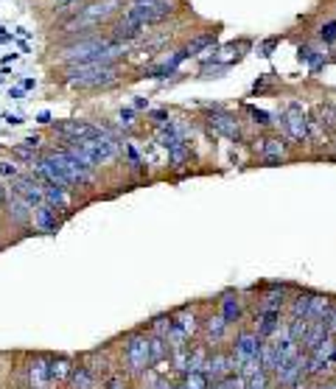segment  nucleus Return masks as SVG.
<instances>
[{
	"label": "nucleus",
	"instance_id": "1",
	"mask_svg": "<svg viewBox=\"0 0 336 389\" xmlns=\"http://www.w3.org/2000/svg\"><path fill=\"white\" fill-rule=\"evenodd\" d=\"M152 336H143V334H132L126 339V347H123V359H126V367L132 372H143L152 367V345H149Z\"/></svg>",
	"mask_w": 336,
	"mask_h": 389
},
{
	"label": "nucleus",
	"instance_id": "2",
	"mask_svg": "<svg viewBox=\"0 0 336 389\" xmlns=\"http://www.w3.org/2000/svg\"><path fill=\"white\" fill-rule=\"evenodd\" d=\"M53 129H56V132H59L64 141H93V138L109 135V129L85 123V120H62V123H53Z\"/></svg>",
	"mask_w": 336,
	"mask_h": 389
},
{
	"label": "nucleus",
	"instance_id": "3",
	"mask_svg": "<svg viewBox=\"0 0 336 389\" xmlns=\"http://www.w3.org/2000/svg\"><path fill=\"white\" fill-rule=\"evenodd\" d=\"M260 347H263V339L255 334V331H241L233 342V356H236V364H238V372L247 361H255L260 359Z\"/></svg>",
	"mask_w": 336,
	"mask_h": 389
},
{
	"label": "nucleus",
	"instance_id": "4",
	"mask_svg": "<svg viewBox=\"0 0 336 389\" xmlns=\"http://www.w3.org/2000/svg\"><path fill=\"white\" fill-rule=\"evenodd\" d=\"M283 132L292 138V141H308V118L303 112V107L297 101L289 104V109L283 112Z\"/></svg>",
	"mask_w": 336,
	"mask_h": 389
},
{
	"label": "nucleus",
	"instance_id": "5",
	"mask_svg": "<svg viewBox=\"0 0 336 389\" xmlns=\"http://www.w3.org/2000/svg\"><path fill=\"white\" fill-rule=\"evenodd\" d=\"M205 375L211 381H222V378H230V375H238V364H236V356L233 353H224V350H213L208 356V364H205Z\"/></svg>",
	"mask_w": 336,
	"mask_h": 389
},
{
	"label": "nucleus",
	"instance_id": "6",
	"mask_svg": "<svg viewBox=\"0 0 336 389\" xmlns=\"http://www.w3.org/2000/svg\"><path fill=\"white\" fill-rule=\"evenodd\" d=\"M208 129L213 135H222L227 141H241V126L233 115H227L222 107H213V115L208 118Z\"/></svg>",
	"mask_w": 336,
	"mask_h": 389
},
{
	"label": "nucleus",
	"instance_id": "7",
	"mask_svg": "<svg viewBox=\"0 0 336 389\" xmlns=\"http://www.w3.org/2000/svg\"><path fill=\"white\" fill-rule=\"evenodd\" d=\"M12 193H17L20 199H26L31 208H39L45 205V193H42V185L31 177V174H20L17 179H12Z\"/></svg>",
	"mask_w": 336,
	"mask_h": 389
},
{
	"label": "nucleus",
	"instance_id": "8",
	"mask_svg": "<svg viewBox=\"0 0 336 389\" xmlns=\"http://www.w3.org/2000/svg\"><path fill=\"white\" fill-rule=\"evenodd\" d=\"M252 322H255L252 331L266 342V339H272L283 328V311H263V308H258L255 316H252Z\"/></svg>",
	"mask_w": 336,
	"mask_h": 389
},
{
	"label": "nucleus",
	"instance_id": "9",
	"mask_svg": "<svg viewBox=\"0 0 336 389\" xmlns=\"http://www.w3.org/2000/svg\"><path fill=\"white\" fill-rule=\"evenodd\" d=\"M51 359L34 356L28 364V389H51Z\"/></svg>",
	"mask_w": 336,
	"mask_h": 389
},
{
	"label": "nucleus",
	"instance_id": "10",
	"mask_svg": "<svg viewBox=\"0 0 336 389\" xmlns=\"http://www.w3.org/2000/svg\"><path fill=\"white\" fill-rule=\"evenodd\" d=\"M260 160L266 165H281L286 160V143L281 138H263L260 141Z\"/></svg>",
	"mask_w": 336,
	"mask_h": 389
},
{
	"label": "nucleus",
	"instance_id": "11",
	"mask_svg": "<svg viewBox=\"0 0 336 389\" xmlns=\"http://www.w3.org/2000/svg\"><path fill=\"white\" fill-rule=\"evenodd\" d=\"M6 213H9V219H12L17 227H28V224L34 221V208H31L26 199H20L17 193H12V202L6 205Z\"/></svg>",
	"mask_w": 336,
	"mask_h": 389
},
{
	"label": "nucleus",
	"instance_id": "12",
	"mask_svg": "<svg viewBox=\"0 0 336 389\" xmlns=\"http://www.w3.org/2000/svg\"><path fill=\"white\" fill-rule=\"evenodd\" d=\"M227 331H230V322L222 316V311H219V314H211V316L205 319V339H208V345L224 342Z\"/></svg>",
	"mask_w": 336,
	"mask_h": 389
},
{
	"label": "nucleus",
	"instance_id": "13",
	"mask_svg": "<svg viewBox=\"0 0 336 389\" xmlns=\"http://www.w3.org/2000/svg\"><path fill=\"white\" fill-rule=\"evenodd\" d=\"M39 233H45V235H51V233H56L59 230V219H56V208H51L48 202L45 205H39V208H34V221H31Z\"/></svg>",
	"mask_w": 336,
	"mask_h": 389
},
{
	"label": "nucleus",
	"instance_id": "14",
	"mask_svg": "<svg viewBox=\"0 0 336 389\" xmlns=\"http://www.w3.org/2000/svg\"><path fill=\"white\" fill-rule=\"evenodd\" d=\"M42 193H45V202H48L51 208H56V210H67V208H71V197H67V188L45 182V185H42Z\"/></svg>",
	"mask_w": 336,
	"mask_h": 389
},
{
	"label": "nucleus",
	"instance_id": "15",
	"mask_svg": "<svg viewBox=\"0 0 336 389\" xmlns=\"http://www.w3.org/2000/svg\"><path fill=\"white\" fill-rule=\"evenodd\" d=\"M336 305V300L330 294H314L311 291V302H308V319L311 322H319L328 316V311Z\"/></svg>",
	"mask_w": 336,
	"mask_h": 389
},
{
	"label": "nucleus",
	"instance_id": "16",
	"mask_svg": "<svg viewBox=\"0 0 336 389\" xmlns=\"http://www.w3.org/2000/svg\"><path fill=\"white\" fill-rule=\"evenodd\" d=\"M67 386L71 389H96V372L87 364H76L71 378H67Z\"/></svg>",
	"mask_w": 336,
	"mask_h": 389
},
{
	"label": "nucleus",
	"instance_id": "17",
	"mask_svg": "<svg viewBox=\"0 0 336 389\" xmlns=\"http://www.w3.org/2000/svg\"><path fill=\"white\" fill-rule=\"evenodd\" d=\"M222 316L230 322V325L244 316V300H241L236 291H227V294L222 297Z\"/></svg>",
	"mask_w": 336,
	"mask_h": 389
},
{
	"label": "nucleus",
	"instance_id": "18",
	"mask_svg": "<svg viewBox=\"0 0 336 389\" xmlns=\"http://www.w3.org/2000/svg\"><path fill=\"white\" fill-rule=\"evenodd\" d=\"M328 336H330V334H328V328H325L322 319H319V322H311V328H308V334H306V339H303L300 347H303L306 353H311V350H317Z\"/></svg>",
	"mask_w": 336,
	"mask_h": 389
},
{
	"label": "nucleus",
	"instance_id": "19",
	"mask_svg": "<svg viewBox=\"0 0 336 389\" xmlns=\"http://www.w3.org/2000/svg\"><path fill=\"white\" fill-rule=\"evenodd\" d=\"M157 143H160L163 149H168V152H171V149H177V146H179V143H185V141H182V135L177 132V126L168 120V123L157 126Z\"/></svg>",
	"mask_w": 336,
	"mask_h": 389
},
{
	"label": "nucleus",
	"instance_id": "20",
	"mask_svg": "<svg viewBox=\"0 0 336 389\" xmlns=\"http://www.w3.org/2000/svg\"><path fill=\"white\" fill-rule=\"evenodd\" d=\"M216 39H219V31H208V34H202V37H193L185 48H188V53H191V56H199V53L213 51Z\"/></svg>",
	"mask_w": 336,
	"mask_h": 389
},
{
	"label": "nucleus",
	"instance_id": "21",
	"mask_svg": "<svg viewBox=\"0 0 336 389\" xmlns=\"http://www.w3.org/2000/svg\"><path fill=\"white\" fill-rule=\"evenodd\" d=\"M71 372H73V364H71V359H67V356L51 359V383L67 381V378H71Z\"/></svg>",
	"mask_w": 336,
	"mask_h": 389
},
{
	"label": "nucleus",
	"instance_id": "22",
	"mask_svg": "<svg viewBox=\"0 0 336 389\" xmlns=\"http://www.w3.org/2000/svg\"><path fill=\"white\" fill-rule=\"evenodd\" d=\"M208 345H193L191 347V359H188V372H205V364H208Z\"/></svg>",
	"mask_w": 336,
	"mask_h": 389
},
{
	"label": "nucleus",
	"instance_id": "23",
	"mask_svg": "<svg viewBox=\"0 0 336 389\" xmlns=\"http://www.w3.org/2000/svg\"><path fill=\"white\" fill-rule=\"evenodd\" d=\"M308 328H311V319H306V316H289V322H286V331L297 345H303Z\"/></svg>",
	"mask_w": 336,
	"mask_h": 389
},
{
	"label": "nucleus",
	"instance_id": "24",
	"mask_svg": "<svg viewBox=\"0 0 336 389\" xmlns=\"http://www.w3.org/2000/svg\"><path fill=\"white\" fill-rule=\"evenodd\" d=\"M308 302H311V291H300L289 300V316H306L308 319Z\"/></svg>",
	"mask_w": 336,
	"mask_h": 389
},
{
	"label": "nucleus",
	"instance_id": "25",
	"mask_svg": "<svg viewBox=\"0 0 336 389\" xmlns=\"http://www.w3.org/2000/svg\"><path fill=\"white\" fill-rule=\"evenodd\" d=\"M211 378L205 375V372H185L182 375V386L185 389H211Z\"/></svg>",
	"mask_w": 336,
	"mask_h": 389
},
{
	"label": "nucleus",
	"instance_id": "26",
	"mask_svg": "<svg viewBox=\"0 0 336 389\" xmlns=\"http://www.w3.org/2000/svg\"><path fill=\"white\" fill-rule=\"evenodd\" d=\"M168 163H171V168L188 165V163H191V146H188V143H179L177 149H171V152H168Z\"/></svg>",
	"mask_w": 336,
	"mask_h": 389
},
{
	"label": "nucleus",
	"instance_id": "27",
	"mask_svg": "<svg viewBox=\"0 0 336 389\" xmlns=\"http://www.w3.org/2000/svg\"><path fill=\"white\" fill-rule=\"evenodd\" d=\"M171 328H174V316H154L152 319V336L166 339L171 334Z\"/></svg>",
	"mask_w": 336,
	"mask_h": 389
},
{
	"label": "nucleus",
	"instance_id": "28",
	"mask_svg": "<svg viewBox=\"0 0 336 389\" xmlns=\"http://www.w3.org/2000/svg\"><path fill=\"white\" fill-rule=\"evenodd\" d=\"M149 345H152V364H160V361L168 356V350H171V347H168V342H166V339H160V336H152V339H149Z\"/></svg>",
	"mask_w": 336,
	"mask_h": 389
},
{
	"label": "nucleus",
	"instance_id": "29",
	"mask_svg": "<svg viewBox=\"0 0 336 389\" xmlns=\"http://www.w3.org/2000/svg\"><path fill=\"white\" fill-rule=\"evenodd\" d=\"M230 71V64H219V62H213V64H205V68L199 71V79H219V76H224Z\"/></svg>",
	"mask_w": 336,
	"mask_h": 389
},
{
	"label": "nucleus",
	"instance_id": "30",
	"mask_svg": "<svg viewBox=\"0 0 336 389\" xmlns=\"http://www.w3.org/2000/svg\"><path fill=\"white\" fill-rule=\"evenodd\" d=\"M319 56H325V53H322V51H317V48H311V45H300V48H297V59H300V62L314 64Z\"/></svg>",
	"mask_w": 336,
	"mask_h": 389
},
{
	"label": "nucleus",
	"instance_id": "31",
	"mask_svg": "<svg viewBox=\"0 0 336 389\" xmlns=\"http://www.w3.org/2000/svg\"><path fill=\"white\" fill-rule=\"evenodd\" d=\"M319 39L325 42V45H330V42H336V20H328L322 28H319Z\"/></svg>",
	"mask_w": 336,
	"mask_h": 389
},
{
	"label": "nucleus",
	"instance_id": "32",
	"mask_svg": "<svg viewBox=\"0 0 336 389\" xmlns=\"http://www.w3.org/2000/svg\"><path fill=\"white\" fill-rule=\"evenodd\" d=\"M281 45V37H269V39H263L260 45H258V56H272V51Z\"/></svg>",
	"mask_w": 336,
	"mask_h": 389
},
{
	"label": "nucleus",
	"instance_id": "33",
	"mask_svg": "<svg viewBox=\"0 0 336 389\" xmlns=\"http://www.w3.org/2000/svg\"><path fill=\"white\" fill-rule=\"evenodd\" d=\"M249 115L255 118V123H258V126H269V123H272V115L263 112V109H258V107H249Z\"/></svg>",
	"mask_w": 336,
	"mask_h": 389
},
{
	"label": "nucleus",
	"instance_id": "34",
	"mask_svg": "<svg viewBox=\"0 0 336 389\" xmlns=\"http://www.w3.org/2000/svg\"><path fill=\"white\" fill-rule=\"evenodd\" d=\"M0 174H3L6 179H17L20 177V171H17L15 163H0Z\"/></svg>",
	"mask_w": 336,
	"mask_h": 389
},
{
	"label": "nucleus",
	"instance_id": "35",
	"mask_svg": "<svg viewBox=\"0 0 336 389\" xmlns=\"http://www.w3.org/2000/svg\"><path fill=\"white\" fill-rule=\"evenodd\" d=\"M322 322H325V328H328V334H330V336H336V305H333V308L328 311V316H325Z\"/></svg>",
	"mask_w": 336,
	"mask_h": 389
},
{
	"label": "nucleus",
	"instance_id": "36",
	"mask_svg": "<svg viewBox=\"0 0 336 389\" xmlns=\"http://www.w3.org/2000/svg\"><path fill=\"white\" fill-rule=\"evenodd\" d=\"M149 118H152V120H154L157 126H163V123H168V120H171L166 109H154V112H149Z\"/></svg>",
	"mask_w": 336,
	"mask_h": 389
},
{
	"label": "nucleus",
	"instance_id": "37",
	"mask_svg": "<svg viewBox=\"0 0 336 389\" xmlns=\"http://www.w3.org/2000/svg\"><path fill=\"white\" fill-rule=\"evenodd\" d=\"M104 389H126V381H123V375H112V378L104 383Z\"/></svg>",
	"mask_w": 336,
	"mask_h": 389
},
{
	"label": "nucleus",
	"instance_id": "38",
	"mask_svg": "<svg viewBox=\"0 0 336 389\" xmlns=\"http://www.w3.org/2000/svg\"><path fill=\"white\" fill-rule=\"evenodd\" d=\"M121 123H123V126H132V123H134V109H132V107H123V109H121Z\"/></svg>",
	"mask_w": 336,
	"mask_h": 389
},
{
	"label": "nucleus",
	"instance_id": "39",
	"mask_svg": "<svg viewBox=\"0 0 336 389\" xmlns=\"http://www.w3.org/2000/svg\"><path fill=\"white\" fill-rule=\"evenodd\" d=\"M23 146H26V149H31V152H37V149L42 146V138H39V135H28V138L23 141Z\"/></svg>",
	"mask_w": 336,
	"mask_h": 389
},
{
	"label": "nucleus",
	"instance_id": "40",
	"mask_svg": "<svg viewBox=\"0 0 336 389\" xmlns=\"http://www.w3.org/2000/svg\"><path fill=\"white\" fill-rule=\"evenodd\" d=\"M149 107V101L143 98V96H138V98H134V109H146Z\"/></svg>",
	"mask_w": 336,
	"mask_h": 389
},
{
	"label": "nucleus",
	"instance_id": "41",
	"mask_svg": "<svg viewBox=\"0 0 336 389\" xmlns=\"http://www.w3.org/2000/svg\"><path fill=\"white\" fill-rule=\"evenodd\" d=\"M9 98H15V101H23V90H20V87H12V90H9Z\"/></svg>",
	"mask_w": 336,
	"mask_h": 389
},
{
	"label": "nucleus",
	"instance_id": "42",
	"mask_svg": "<svg viewBox=\"0 0 336 389\" xmlns=\"http://www.w3.org/2000/svg\"><path fill=\"white\" fill-rule=\"evenodd\" d=\"M6 123H12V126H20V123H23V118H20V115H6Z\"/></svg>",
	"mask_w": 336,
	"mask_h": 389
},
{
	"label": "nucleus",
	"instance_id": "43",
	"mask_svg": "<svg viewBox=\"0 0 336 389\" xmlns=\"http://www.w3.org/2000/svg\"><path fill=\"white\" fill-rule=\"evenodd\" d=\"M37 123H51V112H39L37 115Z\"/></svg>",
	"mask_w": 336,
	"mask_h": 389
},
{
	"label": "nucleus",
	"instance_id": "44",
	"mask_svg": "<svg viewBox=\"0 0 336 389\" xmlns=\"http://www.w3.org/2000/svg\"><path fill=\"white\" fill-rule=\"evenodd\" d=\"M34 87H37V82H34V79H26V82H23V90H34Z\"/></svg>",
	"mask_w": 336,
	"mask_h": 389
},
{
	"label": "nucleus",
	"instance_id": "45",
	"mask_svg": "<svg viewBox=\"0 0 336 389\" xmlns=\"http://www.w3.org/2000/svg\"><path fill=\"white\" fill-rule=\"evenodd\" d=\"M3 205H6V188L0 185V208H3Z\"/></svg>",
	"mask_w": 336,
	"mask_h": 389
},
{
	"label": "nucleus",
	"instance_id": "46",
	"mask_svg": "<svg viewBox=\"0 0 336 389\" xmlns=\"http://www.w3.org/2000/svg\"><path fill=\"white\" fill-rule=\"evenodd\" d=\"M333 9H336V6H333Z\"/></svg>",
	"mask_w": 336,
	"mask_h": 389
}]
</instances>
